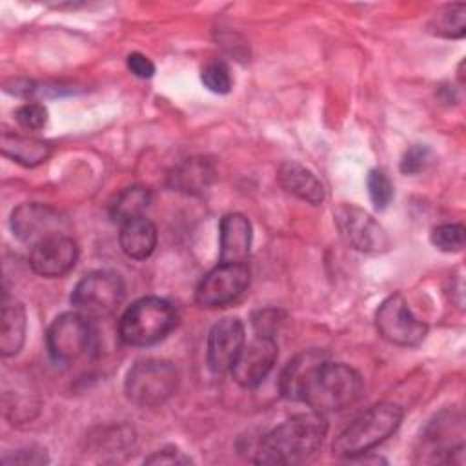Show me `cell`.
Masks as SVG:
<instances>
[{
  "instance_id": "15",
  "label": "cell",
  "mask_w": 466,
  "mask_h": 466,
  "mask_svg": "<svg viewBox=\"0 0 466 466\" xmlns=\"http://www.w3.org/2000/svg\"><path fill=\"white\" fill-rule=\"evenodd\" d=\"M220 262H246L251 249V222L242 213H228L220 218Z\"/></svg>"
},
{
  "instance_id": "9",
  "label": "cell",
  "mask_w": 466,
  "mask_h": 466,
  "mask_svg": "<svg viewBox=\"0 0 466 466\" xmlns=\"http://www.w3.org/2000/svg\"><path fill=\"white\" fill-rule=\"evenodd\" d=\"M249 284L246 262H220L197 286L195 300L202 308H224L235 302Z\"/></svg>"
},
{
  "instance_id": "2",
  "label": "cell",
  "mask_w": 466,
  "mask_h": 466,
  "mask_svg": "<svg viewBox=\"0 0 466 466\" xmlns=\"http://www.w3.org/2000/svg\"><path fill=\"white\" fill-rule=\"evenodd\" d=\"M328 433V420L322 413L311 411L295 415L268 431L258 448V464H297L309 459Z\"/></svg>"
},
{
  "instance_id": "18",
  "label": "cell",
  "mask_w": 466,
  "mask_h": 466,
  "mask_svg": "<svg viewBox=\"0 0 466 466\" xmlns=\"http://www.w3.org/2000/svg\"><path fill=\"white\" fill-rule=\"evenodd\" d=\"M118 242L129 258L144 260L157 248V228L146 217L127 220L120 228Z\"/></svg>"
},
{
  "instance_id": "16",
  "label": "cell",
  "mask_w": 466,
  "mask_h": 466,
  "mask_svg": "<svg viewBox=\"0 0 466 466\" xmlns=\"http://www.w3.org/2000/svg\"><path fill=\"white\" fill-rule=\"evenodd\" d=\"M213 178V164L202 157H193L182 160L167 173V186L186 195H198L209 187Z\"/></svg>"
},
{
  "instance_id": "17",
  "label": "cell",
  "mask_w": 466,
  "mask_h": 466,
  "mask_svg": "<svg viewBox=\"0 0 466 466\" xmlns=\"http://www.w3.org/2000/svg\"><path fill=\"white\" fill-rule=\"evenodd\" d=\"M279 182L280 186L295 195L297 198L300 200H306L313 206L320 204L324 200V186L322 182L315 177V173L308 167H304L302 164L299 162H284L280 167H279Z\"/></svg>"
},
{
  "instance_id": "14",
  "label": "cell",
  "mask_w": 466,
  "mask_h": 466,
  "mask_svg": "<svg viewBox=\"0 0 466 466\" xmlns=\"http://www.w3.org/2000/svg\"><path fill=\"white\" fill-rule=\"evenodd\" d=\"M78 258V246L69 235L49 237L31 248L29 262L36 275L56 279L69 273Z\"/></svg>"
},
{
  "instance_id": "24",
  "label": "cell",
  "mask_w": 466,
  "mask_h": 466,
  "mask_svg": "<svg viewBox=\"0 0 466 466\" xmlns=\"http://www.w3.org/2000/svg\"><path fill=\"white\" fill-rule=\"evenodd\" d=\"M200 80H202V84H204L211 93H217V95H226V93H229V89H231V86H233L229 67H228L222 60H213V62L206 64V66L202 67Z\"/></svg>"
},
{
  "instance_id": "27",
  "label": "cell",
  "mask_w": 466,
  "mask_h": 466,
  "mask_svg": "<svg viewBox=\"0 0 466 466\" xmlns=\"http://www.w3.org/2000/svg\"><path fill=\"white\" fill-rule=\"evenodd\" d=\"M15 118L20 127L27 131H38L47 124V107L38 102H27L15 111Z\"/></svg>"
},
{
  "instance_id": "13",
  "label": "cell",
  "mask_w": 466,
  "mask_h": 466,
  "mask_svg": "<svg viewBox=\"0 0 466 466\" xmlns=\"http://www.w3.org/2000/svg\"><path fill=\"white\" fill-rule=\"evenodd\" d=\"M246 344L244 324L237 317H224L213 324L208 335V366L213 373L231 370L235 359Z\"/></svg>"
},
{
  "instance_id": "8",
  "label": "cell",
  "mask_w": 466,
  "mask_h": 466,
  "mask_svg": "<svg viewBox=\"0 0 466 466\" xmlns=\"http://www.w3.org/2000/svg\"><path fill=\"white\" fill-rule=\"evenodd\" d=\"M375 328L382 339L397 346H417L426 337V324L419 320L400 293L390 295L375 313Z\"/></svg>"
},
{
  "instance_id": "12",
  "label": "cell",
  "mask_w": 466,
  "mask_h": 466,
  "mask_svg": "<svg viewBox=\"0 0 466 466\" xmlns=\"http://www.w3.org/2000/svg\"><path fill=\"white\" fill-rule=\"evenodd\" d=\"M277 355L279 348L273 337L257 335L251 342L244 344L238 357L235 359L229 370L233 380L246 390L257 388L273 370Z\"/></svg>"
},
{
  "instance_id": "31",
  "label": "cell",
  "mask_w": 466,
  "mask_h": 466,
  "mask_svg": "<svg viewBox=\"0 0 466 466\" xmlns=\"http://www.w3.org/2000/svg\"><path fill=\"white\" fill-rule=\"evenodd\" d=\"M127 67L138 78H151L155 75V64L142 53H131L127 56Z\"/></svg>"
},
{
  "instance_id": "1",
  "label": "cell",
  "mask_w": 466,
  "mask_h": 466,
  "mask_svg": "<svg viewBox=\"0 0 466 466\" xmlns=\"http://www.w3.org/2000/svg\"><path fill=\"white\" fill-rule=\"evenodd\" d=\"M362 390L364 382L357 370L329 362L320 350L299 353L280 375V391L286 399L300 400L322 415L355 404Z\"/></svg>"
},
{
  "instance_id": "21",
  "label": "cell",
  "mask_w": 466,
  "mask_h": 466,
  "mask_svg": "<svg viewBox=\"0 0 466 466\" xmlns=\"http://www.w3.org/2000/svg\"><path fill=\"white\" fill-rule=\"evenodd\" d=\"M151 202V191L144 186H129L122 189L109 208V215L115 222L124 224L127 220L142 217Z\"/></svg>"
},
{
  "instance_id": "25",
  "label": "cell",
  "mask_w": 466,
  "mask_h": 466,
  "mask_svg": "<svg viewBox=\"0 0 466 466\" xmlns=\"http://www.w3.org/2000/svg\"><path fill=\"white\" fill-rule=\"evenodd\" d=\"M366 186L375 209H386L393 200V184L388 178V175L380 169H371L368 173Z\"/></svg>"
},
{
  "instance_id": "28",
  "label": "cell",
  "mask_w": 466,
  "mask_h": 466,
  "mask_svg": "<svg viewBox=\"0 0 466 466\" xmlns=\"http://www.w3.org/2000/svg\"><path fill=\"white\" fill-rule=\"evenodd\" d=\"M282 322V311L268 308L260 309L253 315V326L257 329V335L273 337V333L279 329V324Z\"/></svg>"
},
{
  "instance_id": "3",
  "label": "cell",
  "mask_w": 466,
  "mask_h": 466,
  "mask_svg": "<svg viewBox=\"0 0 466 466\" xmlns=\"http://www.w3.org/2000/svg\"><path fill=\"white\" fill-rule=\"evenodd\" d=\"M402 420V410L393 402H379L360 413L348 428H344L333 442V453L339 457H359L391 433L397 431Z\"/></svg>"
},
{
  "instance_id": "5",
  "label": "cell",
  "mask_w": 466,
  "mask_h": 466,
  "mask_svg": "<svg viewBox=\"0 0 466 466\" xmlns=\"http://www.w3.org/2000/svg\"><path fill=\"white\" fill-rule=\"evenodd\" d=\"M178 386V371L167 360L146 359L133 364L126 375V397L140 408H157L173 397Z\"/></svg>"
},
{
  "instance_id": "19",
  "label": "cell",
  "mask_w": 466,
  "mask_h": 466,
  "mask_svg": "<svg viewBox=\"0 0 466 466\" xmlns=\"http://www.w3.org/2000/svg\"><path fill=\"white\" fill-rule=\"evenodd\" d=\"M24 339H25V309L18 300L9 299L5 295L2 302L0 353L4 357L16 355L24 346Z\"/></svg>"
},
{
  "instance_id": "30",
  "label": "cell",
  "mask_w": 466,
  "mask_h": 466,
  "mask_svg": "<svg viewBox=\"0 0 466 466\" xmlns=\"http://www.w3.org/2000/svg\"><path fill=\"white\" fill-rule=\"evenodd\" d=\"M2 462H16V464H42L47 462L46 450L42 448H25L13 453V457L4 455Z\"/></svg>"
},
{
  "instance_id": "23",
  "label": "cell",
  "mask_w": 466,
  "mask_h": 466,
  "mask_svg": "<svg viewBox=\"0 0 466 466\" xmlns=\"http://www.w3.org/2000/svg\"><path fill=\"white\" fill-rule=\"evenodd\" d=\"M466 240V229L462 224H441L431 231V244L444 251V253H455L464 248Z\"/></svg>"
},
{
  "instance_id": "11",
  "label": "cell",
  "mask_w": 466,
  "mask_h": 466,
  "mask_svg": "<svg viewBox=\"0 0 466 466\" xmlns=\"http://www.w3.org/2000/svg\"><path fill=\"white\" fill-rule=\"evenodd\" d=\"M11 229L16 238L33 248L49 237L64 235L66 218L47 204L25 202L13 209Z\"/></svg>"
},
{
  "instance_id": "22",
  "label": "cell",
  "mask_w": 466,
  "mask_h": 466,
  "mask_svg": "<svg viewBox=\"0 0 466 466\" xmlns=\"http://www.w3.org/2000/svg\"><path fill=\"white\" fill-rule=\"evenodd\" d=\"M430 33L442 38H462L466 33V4H448L441 7L428 24Z\"/></svg>"
},
{
  "instance_id": "7",
  "label": "cell",
  "mask_w": 466,
  "mask_h": 466,
  "mask_svg": "<svg viewBox=\"0 0 466 466\" xmlns=\"http://www.w3.org/2000/svg\"><path fill=\"white\" fill-rule=\"evenodd\" d=\"M93 342V326L87 315L80 311H66L58 315L46 335L51 359L60 364L78 360L87 353Z\"/></svg>"
},
{
  "instance_id": "26",
  "label": "cell",
  "mask_w": 466,
  "mask_h": 466,
  "mask_svg": "<svg viewBox=\"0 0 466 466\" xmlns=\"http://www.w3.org/2000/svg\"><path fill=\"white\" fill-rule=\"evenodd\" d=\"M431 149L426 144H413L408 147L400 158V171L404 175H417L428 167L431 162Z\"/></svg>"
},
{
  "instance_id": "4",
  "label": "cell",
  "mask_w": 466,
  "mask_h": 466,
  "mask_svg": "<svg viewBox=\"0 0 466 466\" xmlns=\"http://www.w3.org/2000/svg\"><path fill=\"white\" fill-rule=\"evenodd\" d=\"M177 309L160 297H144L133 302L122 315L118 333L126 344L151 346L175 328Z\"/></svg>"
},
{
  "instance_id": "10",
  "label": "cell",
  "mask_w": 466,
  "mask_h": 466,
  "mask_svg": "<svg viewBox=\"0 0 466 466\" xmlns=\"http://www.w3.org/2000/svg\"><path fill=\"white\" fill-rule=\"evenodd\" d=\"M333 217L342 238L353 249L362 253H382L388 249L390 238L384 228L359 206L340 204Z\"/></svg>"
},
{
  "instance_id": "20",
  "label": "cell",
  "mask_w": 466,
  "mask_h": 466,
  "mask_svg": "<svg viewBox=\"0 0 466 466\" xmlns=\"http://www.w3.org/2000/svg\"><path fill=\"white\" fill-rule=\"evenodd\" d=\"M0 149L4 157L24 167H35L46 162L51 155V144L33 137H22L13 133H2Z\"/></svg>"
},
{
  "instance_id": "29",
  "label": "cell",
  "mask_w": 466,
  "mask_h": 466,
  "mask_svg": "<svg viewBox=\"0 0 466 466\" xmlns=\"http://www.w3.org/2000/svg\"><path fill=\"white\" fill-rule=\"evenodd\" d=\"M146 464H189L191 459L187 455H184L178 448L175 446H167L164 450L155 451L151 457H147L144 461Z\"/></svg>"
},
{
  "instance_id": "6",
  "label": "cell",
  "mask_w": 466,
  "mask_h": 466,
  "mask_svg": "<svg viewBox=\"0 0 466 466\" xmlns=\"http://www.w3.org/2000/svg\"><path fill=\"white\" fill-rule=\"evenodd\" d=\"M126 286L115 271H93L78 280L71 293V304L76 311L91 317H106L113 313L124 300Z\"/></svg>"
}]
</instances>
